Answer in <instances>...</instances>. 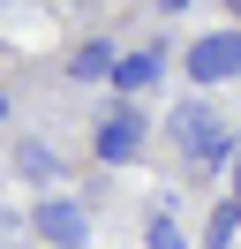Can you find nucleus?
Returning a JSON list of instances; mask_svg holds the SVG:
<instances>
[{"label":"nucleus","mask_w":241,"mask_h":249,"mask_svg":"<svg viewBox=\"0 0 241 249\" xmlns=\"http://www.w3.org/2000/svg\"><path fill=\"white\" fill-rule=\"evenodd\" d=\"M30 234L53 242V249H90V212L75 196H45L38 212H30Z\"/></svg>","instance_id":"7ed1b4c3"},{"label":"nucleus","mask_w":241,"mask_h":249,"mask_svg":"<svg viewBox=\"0 0 241 249\" xmlns=\"http://www.w3.org/2000/svg\"><path fill=\"white\" fill-rule=\"evenodd\" d=\"M15 234H30V219H15L8 204H0V242H15Z\"/></svg>","instance_id":"9d476101"},{"label":"nucleus","mask_w":241,"mask_h":249,"mask_svg":"<svg viewBox=\"0 0 241 249\" xmlns=\"http://www.w3.org/2000/svg\"><path fill=\"white\" fill-rule=\"evenodd\" d=\"M166 143H173V151H189V174H211V166H226V159H234V128H226L219 106H211V98H196V91L166 113Z\"/></svg>","instance_id":"f257e3e1"},{"label":"nucleus","mask_w":241,"mask_h":249,"mask_svg":"<svg viewBox=\"0 0 241 249\" xmlns=\"http://www.w3.org/2000/svg\"><path fill=\"white\" fill-rule=\"evenodd\" d=\"M181 68H189L196 98L219 91V83H234V76H241V31H204V38L189 46V61H181Z\"/></svg>","instance_id":"f03ea898"},{"label":"nucleus","mask_w":241,"mask_h":249,"mask_svg":"<svg viewBox=\"0 0 241 249\" xmlns=\"http://www.w3.org/2000/svg\"><path fill=\"white\" fill-rule=\"evenodd\" d=\"M136 151H143V113H136V106H113L98 121V159H105V166H128Z\"/></svg>","instance_id":"20e7f679"},{"label":"nucleus","mask_w":241,"mask_h":249,"mask_svg":"<svg viewBox=\"0 0 241 249\" xmlns=\"http://www.w3.org/2000/svg\"><path fill=\"white\" fill-rule=\"evenodd\" d=\"M113 61H120V53L105 46V38H90V46H75L68 76H75V83H105V76H113Z\"/></svg>","instance_id":"423d86ee"},{"label":"nucleus","mask_w":241,"mask_h":249,"mask_svg":"<svg viewBox=\"0 0 241 249\" xmlns=\"http://www.w3.org/2000/svg\"><path fill=\"white\" fill-rule=\"evenodd\" d=\"M158 76H166V46H143V53H120L105 83H113V91H151Z\"/></svg>","instance_id":"39448f33"},{"label":"nucleus","mask_w":241,"mask_h":249,"mask_svg":"<svg viewBox=\"0 0 241 249\" xmlns=\"http://www.w3.org/2000/svg\"><path fill=\"white\" fill-rule=\"evenodd\" d=\"M143 242H151V249H189V234L173 227V196H158V204H151V227H143Z\"/></svg>","instance_id":"0eeeda50"},{"label":"nucleus","mask_w":241,"mask_h":249,"mask_svg":"<svg viewBox=\"0 0 241 249\" xmlns=\"http://www.w3.org/2000/svg\"><path fill=\"white\" fill-rule=\"evenodd\" d=\"M234 31H241V0H234Z\"/></svg>","instance_id":"9b49d317"},{"label":"nucleus","mask_w":241,"mask_h":249,"mask_svg":"<svg viewBox=\"0 0 241 249\" xmlns=\"http://www.w3.org/2000/svg\"><path fill=\"white\" fill-rule=\"evenodd\" d=\"M0 121H8V98H0Z\"/></svg>","instance_id":"f8f14e48"},{"label":"nucleus","mask_w":241,"mask_h":249,"mask_svg":"<svg viewBox=\"0 0 241 249\" xmlns=\"http://www.w3.org/2000/svg\"><path fill=\"white\" fill-rule=\"evenodd\" d=\"M234 204H219V212H211V227H204V249H226V242H234Z\"/></svg>","instance_id":"1a4fd4ad"},{"label":"nucleus","mask_w":241,"mask_h":249,"mask_svg":"<svg viewBox=\"0 0 241 249\" xmlns=\"http://www.w3.org/2000/svg\"><path fill=\"white\" fill-rule=\"evenodd\" d=\"M15 166H23L30 181H53V174H60V166H53V143H38V136H30V143H15Z\"/></svg>","instance_id":"6e6552de"}]
</instances>
